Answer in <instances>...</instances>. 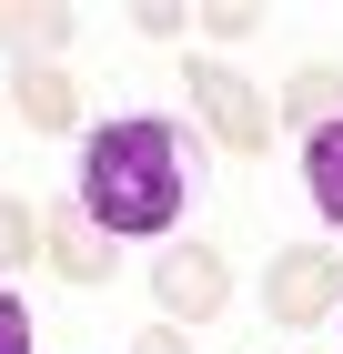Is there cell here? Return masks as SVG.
<instances>
[{
  "label": "cell",
  "mask_w": 343,
  "mask_h": 354,
  "mask_svg": "<svg viewBox=\"0 0 343 354\" xmlns=\"http://www.w3.org/2000/svg\"><path fill=\"white\" fill-rule=\"evenodd\" d=\"M30 253H41V223H30L21 192H0V273H21Z\"/></svg>",
  "instance_id": "30bf717a"
},
{
  "label": "cell",
  "mask_w": 343,
  "mask_h": 354,
  "mask_svg": "<svg viewBox=\"0 0 343 354\" xmlns=\"http://www.w3.org/2000/svg\"><path fill=\"white\" fill-rule=\"evenodd\" d=\"M0 111H10V102H0Z\"/></svg>",
  "instance_id": "4fadbf2b"
},
{
  "label": "cell",
  "mask_w": 343,
  "mask_h": 354,
  "mask_svg": "<svg viewBox=\"0 0 343 354\" xmlns=\"http://www.w3.org/2000/svg\"><path fill=\"white\" fill-rule=\"evenodd\" d=\"M10 111H21L30 132H71V122H81V91L61 82V71H21V82H10Z\"/></svg>",
  "instance_id": "52a82bcc"
},
{
  "label": "cell",
  "mask_w": 343,
  "mask_h": 354,
  "mask_svg": "<svg viewBox=\"0 0 343 354\" xmlns=\"http://www.w3.org/2000/svg\"><path fill=\"white\" fill-rule=\"evenodd\" d=\"M71 30H81V10H10V0H0V51L30 61V71H51V51Z\"/></svg>",
  "instance_id": "8992f818"
},
{
  "label": "cell",
  "mask_w": 343,
  "mask_h": 354,
  "mask_svg": "<svg viewBox=\"0 0 343 354\" xmlns=\"http://www.w3.org/2000/svg\"><path fill=\"white\" fill-rule=\"evenodd\" d=\"M192 183H202V142L182 122H161V111H121V122L91 132L71 203L121 243V233H172L182 203H192Z\"/></svg>",
  "instance_id": "6da1fadb"
},
{
  "label": "cell",
  "mask_w": 343,
  "mask_h": 354,
  "mask_svg": "<svg viewBox=\"0 0 343 354\" xmlns=\"http://www.w3.org/2000/svg\"><path fill=\"white\" fill-rule=\"evenodd\" d=\"M182 82H192V102H202V122H212V142H222V152H253V162L273 152V132H283V111H273L263 91L242 82V71H222V61H192Z\"/></svg>",
  "instance_id": "7a4b0ae2"
},
{
  "label": "cell",
  "mask_w": 343,
  "mask_h": 354,
  "mask_svg": "<svg viewBox=\"0 0 343 354\" xmlns=\"http://www.w3.org/2000/svg\"><path fill=\"white\" fill-rule=\"evenodd\" d=\"M152 294H161L172 324H202V314H222L233 273H222V253H212V243H172V253L152 263Z\"/></svg>",
  "instance_id": "3957f363"
},
{
  "label": "cell",
  "mask_w": 343,
  "mask_h": 354,
  "mask_svg": "<svg viewBox=\"0 0 343 354\" xmlns=\"http://www.w3.org/2000/svg\"><path fill=\"white\" fill-rule=\"evenodd\" d=\"M0 354H30V314H21V294L0 283Z\"/></svg>",
  "instance_id": "8fae6325"
},
{
  "label": "cell",
  "mask_w": 343,
  "mask_h": 354,
  "mask_svg": "<svg viewBox=\"0 0 343 354\" xmlns=\"http://www.w3.org/2000/svg\"><path fill=\"white\" fill-rule=\"evenodd\" d=\"M343 111V71H293V91H283V122H303V132H323V122H333Z\"/></svg>",
  "instance_id": "9c48e42d"
},
{
  "label": "cell",
  "mask_w": 343,
  "mask_h": 354,
  "mask_svg": "<svg viewBox=\"0 0 343 354\" xmlns=\"http://www.w3.org/2000/svg\"><path fill=\"white\" fill-rule=\"evenodd\" d=\"M41 253H51L71 283H111V273H121V243H111V233L81 213V203H61V213L41 223Z\"/></svg>",
  "instance_id": "5b68a950"
},
{
  "label": "cell",
  "mask_w": 343,
  "mask_h": 354,
  "mask_svg": "<svg viewBox=\"0 0 343 354\" xmlns=\"http://www.w3.org/2000/svg\"><path fill=\"white\" fill-rule=\"evenodd\" d=\"M132 354H192V344H182V324H172V314H161V324H152V334H141V344H132Z\"/></svg>",
  "instance_id": "7c38bea8"
},
{
  "label": "cell",
  "mask_w": 343,
  "mask_h": 354,
  "mask_svg": "<svg viewBox=\"0 0 343 354\" xmlns=\"http://www.w3.org/2000/svg\"><path fill=\"white\" fill-rule=\"evenodd\" d=\"M303 183H313V203L333 213V233H343V111L323 122V132H303Z\"/></svg>",
  "instance_id": "ba28073f"
},
{
  "label": "cell",
  "mask_w": 343,
  "mask_h": 354,
  "mask_svg": "<svg viewBox=\"0 0 343 354\" xmlns=\"http://www.w3.org/2000/svg\"><path fill=\"white\" fill-rule=\"evenodd\" d=\"M273 314H283V324H323V314H333V294H343V253L333 243H293L283 263H273Z\"/></svg>",
  "instance_id": "277c9868"
}]
</instances>
